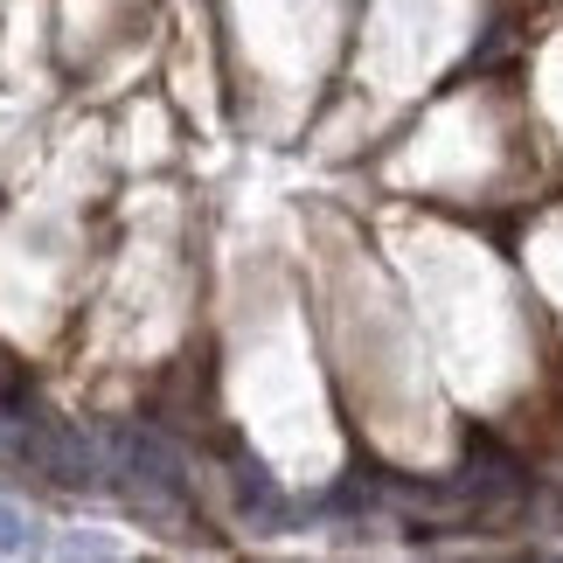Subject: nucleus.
Returning <instances> with one entry per match:
<instances>
[{
  "mask_svg": "<svg viewBox=\"0 0 563 563\" xmlns=\"http://www.w3.org/2000/svg\"><path fill=\"white\" fill-rule=\"evenodd\" d=\"M29 515H21V508H8V501H0V556H21V550H29Z\"/></svg>",
  "mask_w": 563,
  "mask_h": 563,
  "instance_id": "obj_1",
  "label": "nucleus"
},
{
  "mask_svg": "<svg viewBox=\"0 0 563 563\" xmlns=\"http://www.w3.org/2000/svg\"><path fill=\"white\" fill-rule=\"evenodd\" d=\"M550 563H563V556H550Z\"/></svg>",
  "mask_w": 563,
  "mask_h": 563,
  "instance_id": "obj_2",
  "label": "nucleus"
}]
</instances>
